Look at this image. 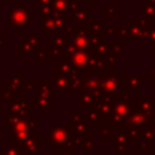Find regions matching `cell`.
<instances>
[{"mask_svg": "<svg viewBox=\"0 0 155 155\" xmlns=\"http://www.w3.org/2000/svg\"><path fill=\"white\" fill-rule=\"evenodd\" d=\"M0 41H2V39L0 38ZM0 46H2V42H0Z\"/></svg>", "mask_w": 155, "mask_h": 155, "instance_id": "cell-8", "label": "cell"}, {"mask_svg": "<svg viewBox=\"0 0 155 155\" xmlns=\"http://www.w3.org/2000/svg\"><path fill=\"white\" fill-rule=\"evenodd\" d=\"M4 1L5 2H8V1H12V0H0V2H4Z\"/></svg>", "mask_w": 155, "mask_h": 155, "instance_id": "cell-6", "label": "cell"}, {"mask_svg": "<svg viewBox=\"0 0 155 155\" xmlns=\"http://www.w3.org/2000/svg\"><path fill=\"white\" fill-rule=\"evenodd\" d=\"M30 22V12L23 4H16L12 8H10V23L18 28L23 29Z\"/></svg>", "mask_w": 155, "mask_h": 155, "instance_id": "cell-1", "label": "cell"}, {"mask_svg": "<svg viewBox=\"0 0 155 155\" xmlns=\"http://www.w3.org/2000/svg\"><path fill=\"white\" fill-rule=\"evenodd\" d=\"M4 155H24V153H23V150L21 149V147L8 144L7 147H5Z\"/></svg>", "mask_w": 155, "mask_h": 155, "instance_id": "cell-4", "label": "cell"}, {"mask_svg": "<svg viewBox=\"0 0 155 155\" xmlns=\"http://www.w3.org/2000/svg\"><path fill=\"white\" fill-rule=\"evenodd\" d=\"M2 102H4V101H2V98H1V96H0V107L2 105Z\"/></svg>", "mask_w": 155, "mask_h": 155, "instance_id": "cell-7", "label": "cell"}, {"mask_svg": "<svg viewBox=\"0 0 155 155\" xmlns=\"http://www.w3.org/2000/svg\"><path fill=\"white\" fill-rule=\"evenodd\" d=\"M23 81H24V76L23 75H11L5 82H4V86L6 90L13 92V93H18L22 88H24L23 86Z\"/></svg>", "mask_w": 155, "mask_h": 155, "instance_id": "cell-3", "label": "cell"}, {"mask_svg": "<svg viewBox=\"0 0 155 155\" xmlns=\"http://www.w3.org/2000/svg\"><path fill=\"white\" fill-rule=\"evenodd\" d=\"M0 143H1V140H0Z\"/></svg>", "mask_w": 155, "mask_h": 155, "instance_id": "cell-9", "label": "cell"}, {"mask_svg": "<svg viewBox=\"0 0 155 155\" xmlns=\"http://www.w3.org/2000/svg\"><path fill=\"white\" fill-rule=\"evenodd\" d=\"M4 150H5V145H4V143L1 142V143H0V155H4Z\"/></svg>", "mask_w": 155, "mask_h": 155, "instance_id": "cell-5", "label": "cell"}, {"mask_svg": "<svg viewBox=\"0 0 155 155\" xmlns=\"http://www.w3.org/2000/svg\"><path fill=\"white\" fill-rule=\"evenodd\" d=\"M4 113L16 115V116H28L29 117V105L23 99H16L11 102L10 107L4 109Z\"/></svg>", "mask_w": 155, "mask_h": 155, "instance_id": "cell-2", "label": "cell"}]
</instances>
